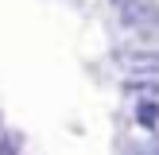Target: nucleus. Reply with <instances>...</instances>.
Here are the masks:
<instances>
[{"instance_id":"nucleus-1","label":"nucleus","mask_w":159,"mask_h":155,"mask_svg":"<svg viewBox=\"0 0 159 155\" xmlns=\"http://www.w3.org/2000/svg\"><path fill=\"white\" fill-rule=\"evenodd\" d=\"M116 23L136 39L159 35V0H116Z\"/></svg>"},{"instance_id":"nucleus-2","label":"nucleus","mask_w":159,"mask_h":155,"mask_svg":"<svg viewBox=\"0 0 159 155\" xmlns=\"http://www.w3.org/2000/svg\"><path fill=\"white\" fill-rule=\"evenodd\" d=\"M113 62L124 74H159V35L140 39L136 46H124L113 54Z\"/></svg>"},{"instance_id":"nucleus-3","label":"nucleus","mask_w":159,"mask_h":155,"mask_svg":"<svg viewBox=\"0 0 159 155\" xmlns=\"http://www.w3.org/2000/svg\"><path fill=\"white\" fill-rule=\"evenodd\" d=\"M132 120L140 124L144 132L159 136V93L155 97H136V108H132Z\"/></svg>"},{"instance_id":"nucleus-4","label":"nucleus","mask_w":159,"mask_h":155,"mask_svg":"<svg viewBox=\"0 0 159 155\" xmlns=\"http://www.w3.org/2000/svg\"><path fill=\"white\" fill-rule=\"evenodd\" d=\"M0 151H20V140L8 136V132H0Z\"/></svg>"},{"instance_id":"nucleus-5","label":"nucleus","mask_w":159,"mask_h":155,"mask_svg":"<svg viewBox=\"0 0 159 155\" xmlns=\"http://www.w3.org/2000/svg\"><path fill=\"white\" fill-rule=\"evenodd\" d=\"M109 4H116V0H109Z\"/></svg>"}]
</instances>
